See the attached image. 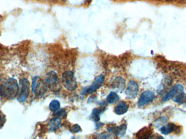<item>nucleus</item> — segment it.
Instances as JSON below:
<instances>
[{
    "mask_svg": "<svg viewBox=\"0 0 186 139\" xmlns=\"http://www.w3.org/2000/svg\"><path fill=\"white\" fill-rule=\"evenodd\" d=\"M19 90L18 81L15 78H10L4 82L2 87H0V95L7 99L13 100L17 96Z\"/></svg>",
    "mask_w": 186,
    "mask_h": 139,
    "instance_id": "nucleus-1",
    "label": "nucleus"
},
{
    "mask_svg": "<svg viewBox=\"0 0 186 139\" xmlns=\"http://www.w3.org/2000/svg\"><path fill=\"white\" fill-rule=\"evenodd\" d=\"M184 97V89L182 85L176 84L172 87L170 91L163 99V101H167L169 99H172L176 103L182 102Z\"/></svg>",
    "mask_w": 186,
    "mask_h": 139,
    "instance_id": "nucleus-2",
    "label": "nucleus"
},
{
    "mask_svg": "<svg viewBox=\"0 0 186 139\" xmlns=\"http://www.w3.org/2000/svg\"><path fill=\"white\" fill-rule=\"evenodd\" d=\"M62 81L65 88L73 91L77 89V83L74 73L71 71H67L63 73L62 77Z\"/></svg>",
    "mask_w": 186,
    "mask_h": 139,
    "instance_id": "nucleus-3",
    "label": "nucleus"
},
{
    "mask_svg": "<svg viewBox=\"0 0 186 139\" xmlns=\"http://www.w3.org/2000/svg\"><path fill=\"white\" fill-rule=\"evenodd\" d=\"M32 92L37 98H41L44 96L46 92L47 87L44 81L41 80L39 77H35L33 79L32 83Z\"/></svg>",
    "mask_w": 186,
    "mask_h": 139,
    "instance_id": "nucleus-4",
    "label": "nucleus"
},
{
    "mask_svg": "<svg viewBox=\"0 0 186 139\" xmlns=\"http://www.w3.org/2000/svg\"><path fill=\"white\" fill-rule=\"evenodd\" d=\"M44 81L46 85L47 88H49L53 92L58 91L61 89L58 76L54 71H50L48 73L45 77Z\"/></svg>",
    "mask_w": 186,
    "mask_h": 139,
    "instance_id": "nucleus-5",
    "label": "nucleus"
},
{
    "mask_svg": "<svg viewBox=\"0 0 186 139\" xmlns=\"http://www.w3.org/2000/svg\"><path fill=\"white\" fill-rule=\"evenodd\" d=\"M21 90L20 94L18 98V101L23 103L26 101L30 94V83L28 79L23 78L20 81Z\"/></svg>",
    "mask_w": 186,
    "mask_h": 139,
    "instance_id": "nucleus-6",
    "label": "nucleus"
},
{
    "mask_svg": "<svg viewBox=\"0 0 186 139\" xmlns=\"http://www.w3.org/2000/svg\"><path fill=\"white\" fill-rule=\"evenodd\" d=\"M155 99V94L151 91H145L140 96L138 101V107L141 108L151 103Z\"/></svg>",
    "mask_w": 186,
    "mask_h": 139,
    "instance_id": "nucleus-7",
    "label": "nucleus"
},
{
    "mask_svg": "<svg viewBox=\"0 0 186 139\" xmlns=\"http://www.w3.org/2000/svg\"><path fill=\"white\" fill-rule=\"evenodd\" d=\"M139 91V86L135 81H130L126 89L125 94L129 99H135Z\"/></svg>",
    "mask_w": 186,
    "mask_h": 139,
    "instance_id": "nucleus-8",
    "label": "nucleus"
},
{
    "mask_svg": "<svg viewBox=\"0 0 186 139\" xmlns=\"http://www.w3.org/2000/svg\"><path fill=\"white\" fill-rule=\"evenodd\" d=\"M105 80V77L103 75H100L95 78V81L93 82L91 85L89 87V88L87 89V93L89 94H91L92 93L95 92L97 89L101 87L102 84H103Z\"/></svg>",
    "mask_w": 186,
    "mask_h": 139,
    "instance_id": "nucleus-9",
    "label": "nucleus"
},
{
    "mask_svg": "<svg viewBox=\"0 0 186 139\" xmlns=\"http://www.w3.org/2000/svg\"><path fill=\"white\" fill-rule=\"evenodd\" d=\"M127 129V126L125 124H123L122 125L116 127H109L108 128V131L110 133H113L114 134L118 136L122 137L125 135Z\"/></svg>",
    "mask_w": 186,
    "mask_h": 139,
    "instance_id": "nucleus-10",
    "label": "nucleus"
},
{
    "mask_svg": "<svg viewBox=\"0 0 186 139\" xmlns=\"http://www.w3.org/2000/svg\"><path fill=\"white\" fill-rule=\"evenodd\" d=\"M125 81L123 77H117L114 79L112 84L113 89L117 90L118 92H122L125 88Z\"/></svg>",
    "mask_w": 186,
    "mask_h": 139,
    "instance_id": "nucleus-11",
    "label": "nucleus"
},
{
    "mask_svg": "<svg viewBox=\"0 0 186 139\" xmlns=\"http://www.w3.org/2000/svg\"><path fill=\"white\" fill-rule=\"evenodd\" d=\"M129 105L125 102H120L114 108V113L118 115H123L128 111Z\"/></svg>",
    "mask_w": 186,
    "mask_h": 139,
    "instance_id": "nucleus-12",
    "label": "nucleus"
},
{
    "mask_svg": "<svg viewBox=\"0 0 186 139\" xmlns=\"http://www.w3.org/2000/svg\"><path fill=\"white\" fill-rule=\"evenodd\" d=\"M152 131L150 128L144 127L138 132L136 137L138 139H148L152 135Z\"/></svg>",
    "mask_w": 186,
    "mask_h": 139,
    "instance_id": "nucleus-13",
    "label": "nucleus"
},
{
    "mask_svg": "<svg viewBox=\"0 0 186 139\" xmlns=\"http://www.w3.org/2000/svg\"><path fill=\"white\" fill-rule=\"evenodd\" d=\"M61 120L58 117H55L51 119L48 123V127L50 131H54L58 129L61 125Z\"/></svg>",
    "mask_w": 186,
    "mask_h": 139,
    "instance_id": "nucleus-14",
    "label": "nucleus"
},
{
    "mask_svg": "<svg viewBox=\"0 0 186 139\" xmlns=\"http://www.w3.org/2000/svg\"><path fill=\"white\" fill-rule=\"evenodd\" d=\"M104 110L102 108H95L93 109L91 115L90 119L95 123H98L100 120V115Z\"/></svg>",
    "mask_w": 186,
    "mask_h": 139,
    "instance_id": "nucleus-15",
    "label": "nucleus"
},
{
    "mask_svg": "<svg viewBox=\"0 0 186 139\" xmlns=\"http://www.w3.org/2000/svg\"><path fill=\"white\" fill-rule=\"evenodd\" d=\"M176 129V126L172 123H168L166 126H162L161 128V131L163 134L167 135L168 134L173 132Z\"/></svg>",
    "mask_w": 186,
    "mask_h": 139,
    "instance_id": "nucleus-16",
    "label": "nucleus"
},
{
    "mask_svg": "<svg viewBox=\"0 0 186 139\" xmlns=\"http://www.w3.org/2000/svg\"><path fill=\"white\" fill-rule=\"evenodd\" d=\"M120 97L117 94L114 92L109 93L106 98V101L109 104H113L119 100Z\"/></svg>",
    "mask_w": 186,
    "mask_h": 139,
    "instance_id": "nucleus-17",
    "label": "nucleus"
},
{
    "mask_svg": "<svg viewBox=\"0 0 186 139\" xmlns=\"http://www.w3.org/2000/svg\"><path fill=\"white\" fill-rule=\"evenodd\" d=\"M60 107H61V104H60L59 102L55 99V100H53L51 102L50 104H49V108L51 111L55 112V111H57L58 109H60Z\"/></svg>",
    "mask_w": 186,
    "mask_h": 139,
    "instance_id": "nucleus-18",
    "label": "nucleus"
},
{
    "mask_svg": "<svg viewBox=\"0 0 186 139\" xmlns=\"http://www.w3.org/2000/svg\"><path fill=\"white\" fill-rule=\"evenodd\" d=\"M67 113L64 109H58L57 111H55L53 114V116L58 118H66Z\"/></svg>",
    "mask_w": 186,
    "mask_h": 139,
    "instance_id": "nucleus-19",
    "label": "nucleus"
},
{
    "mask_svg": "<svg viewBox=\"0 0 186 139\" xmlns=\"http://www.w3.org/2000/svg\"><path fill=\"white\" fill-rule=\"evenodd\" d=\"M167 119L166 117H160L155 122V126L156 127H159L160 126H162L164 125V124L167 122Z\"/></svg>",
    "mask_w": 186,
    "mask_h": 139,
    "instance_id": "nucleus-20",
    "label": "nucleus"
},
{
    "mask_svg": "<svg viewBox=\"0 0 186 139\" xmlns=\"http://www.w3.org/2000/svg\"><path fill=\"white\" fill-rule=\"evenodd\" d=\"M6 121V116L2 112L0 111V128H2L4 126Z\"/></svg>",
    "mask_w": 186,
    "mask_h": 139,
    "instance_id": "nucleus-21",
    "label": "nucleus"
},
{
    "mask_svg": "<svg viewBox=\"0 0 186 139\" xmlns=\"http://www.w3.org/2000/svg\"><path fill=\"white\" fill-rule=\"evenodd\" d=\"M82 131L81 127L79 125H75L73 126L71 128V131L73 133H77Z\"/></svg>",
    "mask_w": 186,
    "mask_h": 139,
    "instance_id": "nucleus-22",
    "label": "nucleus"
}]
</instances>
